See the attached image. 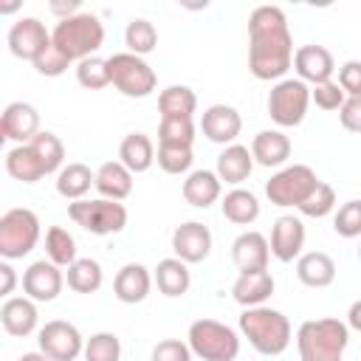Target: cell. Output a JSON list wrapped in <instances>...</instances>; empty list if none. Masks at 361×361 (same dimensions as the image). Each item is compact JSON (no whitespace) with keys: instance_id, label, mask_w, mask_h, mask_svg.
<instances>
[{"instance_id":"obj_1","label":"cell","mask_w":361,"mask_h":361,"mask_svg":"<svg viewBox=\"0 0 361 361\" xmlns=\"http://www.w3.org/2000/svg\"><path fill=\"white\" fill-rule=\"evenodd\" d=\"M293 65V37L279 6H257L248 17V71L259 82H279Z\"/></svg>"},{"instance_id":"obj_2","label":"cell","mask_w":361,"mask_h":361,"mask_svg":"<svg viewBox=\"0 0 361 361\" xmlns=\"http://www.w3.org/2000/svg\"><path fill=\"white\" fill-rule=\"evenodd\" d=\"M240 333L248 338V344L259 355H282L290 344V322L282 310H274L268 305L245 307L240 313Z\"/></svg>"},{"instance_id":"obj_3","label":"cell","mask_w":361,"mask_h":361,"mask_svg":"<svg viewBox=\"0 0 361 361\" xmlns=\"http://www.w3.org/2000/svg\"><path fill=\"white\" fill-rule=\"evenodd\" d=\"M350 344V327L338 319H310L296 330L299 361H341Z\"/></svg>"},{"instance_id":"obj_4","label":"cell","mask_w":361,"mask_h":361,"mask_svg":"<svg viewBox=\"0 0 361 361\" xmlns=\"http://www.w3.org/2000/svg\"><path fill=\"white\" fill-rule=\"evenodd\" d=\"M51 42L71 59V62H82L87 56H96V51L104 42V25L96 14L79 11L68 20H59L51 31Z\"/></svg>"},{"instance_id":"obj_5","label":"cell","mask_w":361,"mask_h":361,"mask_svg":"<svg viewBox=\"0 0 361 361\" xmlns=\"http://www.w3.org/2000/svg\"><path fill=\"white\" fill-rule=\"evenodd\" d=\"M186 344L200 361H234L240 355V336L217 319H197L189 324Z\"/></svg>"},{"instance_id":"obj_6","label":"cell","mask_w":361,"mask_h":361,"mask_svg":"<svg viewBox=\"0 0 361 361\" xmlns=\"http://www.w3.org/2000/svg\"><path fill=\"white\" fill-rule=\"evenodd\" d=\"M68 214L76 226H82L85 231L96 234V237H107V234H118L127 226V209L118 200H107V197H96V200H73L68 203Z\"/></svg>"},{"instance_id":"obj_7","label":"cell","mask_w":361,"mask_h":361,"mask_svg":"<svg viewBox=\"0 0 361 361\" xmlns=\"http://www.w3.org/2000/svg\"><path fill=\"white\" fill-rule=\"evenodd\" d=\"M107 68H110V85H116V90L127 99H144L158 85V76L147 65V59L130 51L107 56Z\"/></svg>"},{"instance_id":"obj_8","label":"cell","mask_w":361,"mask_h":361,"mask_svg":"<svg viewBox=\"0 0 361 361\" xmlns=\"http://www.w3.org/2000/svg\"><path fill=\"white\" fill-rule=\"evenodd\" d=\"M39 240V217L31 209H8L0 217V257L23 259Z\"/></svg>"},{"instance_id":"obj_9","label":"cell","mask_w":361,"mask_h":361,"mask_svg":"<svg viewBox=\"0 0 361 361\" xmlns=\"http://www.w3.org/2000/svg\"><path fill=\"white\" fill-rule=\"evenodd\" d=\"M310 104V87L302 79H279L268 93V116L279 127H296L305 121Z\"/></svg>"},{"instance_id":"obj_10","label":"cell","mask_w":361,"mask_h":361,"mask_svg":"<svg viewBox=\"0 0 361 361\" xmlns=\"http://www.w3.org/2000/svg\"><path fill=\"white\" fill-rule=\"evenodd\" d=\"M319 178L310 166L305 164H293V166H282L276 175H271V180L265 183V195L274 206H293L299 209L305 203V197L316 189Z\"/></svg>"},{"instance_id":"obj_11","label":"cell","mask_w":361,"mask_h":361,"mask_svg":"<svg viewBox=\"0 0 361 361\" xmlns=\"http://www.w3.org/2000/svg\"><path fill=\"white\" fill-rule=\"evenodd\" d=\"M37 344H39V353H45L51 361H76L85 353L82 333L76 330V324L62 319L45 322L37 333Z\"/></svg>"},{"instance_id":"obj_12","label":"cell","mask_w":361,"mask_h":361,"mask_svg":"<svg viewBox=\"0 0 361 361\" xmlns=\"http://www.w3.org/2000/svg\"><path fill=\"white\" fill-rule=\"evenodd\" d=\"M48 48H51V31L37 17H20L8 28V51L17 59L37 62Z\"/></svg>"},{"instance_id":"obj_13","label":"cell","mask_w":361,"mask_h":361,"mask_svg":"<svg viewBox=\"0 0 361 361\" xmlns=\"http://www.w3.org/2000/svg\"><path fill=\"white\" fill-rule=\"evenodd\" d=\"M65 276L51 259H37L23 271V290L34 302H54L62 293Z\"/></svg>"},{"instance_id":"obj_14","label":"cell","mask_w":361,"mask_h":361,"mask_svg":"<svg viewBox=\"0 0 361 361\" xmlns=\"http://www.w3.org/2000/svg\"><path fill=\"white\" fill-rule=\"evenodd\" d=\"M172 251H175V257L183 259L186 265L203 262V259L212 254V231H209V226H203V223H197V220L180 223V226L172 231Z\"/></svg>"},{"instance_id":"obj_15","label":"cell","mask_w":361,"mask_h":361,"mask_svg":"<svg viewBox=\"0 0 361 361\" xmlns=\"http://www.w3.org/2000/svg\"><path fill=\"white\" fill-rule=\"evenodd\" d=\"M271 254L279 259V262H293L302 257V248H305V223L296 217V214H282L274 220V228H271Z\"/></svg>"},{"instance_id":"obj_16","label":"cell","mask_w":361,"mask_h":361,"mask_svg":"<svg viewBox=\"0 0 361 361\" xmlns=\"http://www.w3.org/2000/svg\"><path fill=\"white\" fill-rule=\"evenodd\" d=\"M293 71L305 85H324L333 79L336 59L324 45H302L293 51Z\"/></svg>"},{"instance_id":"obj_17","label":"cell","mask_w":361,"mask_h":361,"mask_svg":"<svg viewBox=\"0 0 361 361\" xmlns=\"http://www.w3.org/2000/svg\"><path fill=\"white\" fill-rule=\"evenodd\" d=\"M37 133H39V113H37L34 104H28V102H11V104H6V110L0 116V135L6 141L28 144Z\"/></svg>"},{"instance_id":"obj_18","label":"cell","mask_w":361,"mask_h":361,"mask_svg":"<svg viewBox=\"0 0 361 361\" xmlns=\"http://www.w3.org/2000/svg\"><path fill=\"white\" fill-rule=\"evenodd\" d=\"M200 130L212 144H234V138L243 130V118L231 104H212L203 110Z\"/></svg>"},{"instance_id":"obj_19","label":"cell","mask_w":361,"mask_h":361,"mask_svg":"<svg viewBox=\"0 0 361 361\" xmlns=\"http://www.w3.org/2000/svg\"><path fill=\"white\" fill-rule=\"evenodd\" d=\"M231 259L240 274H254V271H268L271 259V245L259 231H243L231 243Z\"/></svg>"},{"instance_id":"obj_20","label":"cell","mask_w":361,"mask_h":361,"mask_svg":"<svg viewBox=\"0 0 361 361\" xmlns=\"http://www.w3.org/2000/svg\"><path fill=\"white\" fill-rule=\"evenodd\" d=\"M149 288H152V274H149V268L141 265V262H127V265H121L118 274H116V279H113V293H116V299L124 302V305H138V302H144L147 293H149Z\"/></svg>"},{"instance_id":"obj_21","label":"cell","mask_w":361,"mask_h":361,"mask_svg":"<svg viewBox=\"0 0 361 361\" xmlns=\"http://www.w3.org/2000/svg\"><path fill=\"white\" fill-rule=\"evenodd\" d=\"M0 322H3V330L14 338H25L37 330V322H39V313H37V305L34 299L28 296H8L0 307Z\"/></svg>"},{"instance_id":"obj_22","label":"cell","mask_w":361,"mask_h":361,"mask_svg":"<svg viewBox=\"0 0 361 361\" xmlns=\"http://www.w3.org/2000/svg\"><path fill=\"white\" fill-rule=\"evenodd\" d=\"M274 288H276V282H274L271 271H254V274L237 276V282L231 285V296L243 307H259L271 299Z\"/></svg>"},{"instance_id":"obj_23","label":"cell","mask_w":361,"mask_h":361,"mask_svg":"<svg viewBox=\"0 0 361 361\" xmlns=\"http://www.w3.org/2000/svg\"><path fill=\"white\" fill-rule=\"evenodd\" d=\"M220 192H223V180L212 169H195L183 180V200L195 209H209L212 203L220 200Z\"/></svg>"},{"instance_id":"obj_24","label":"cell","mask_w":361,"mask_h":361,"mask_svg":"<svg viewBox=\"0 0 361 361\" xmlns=\"http://www.w3.org/2000/svg\"><path fill=\"white\" fill-rule=\"evenodd\" d=\"M251 155L259 166H282L290 158V138L282 130H259L251 141Z\"/></svg>"},{"instance_id":"obj_25","label":"cell","mask_w":361,"mask_h":361,"mask_svg":"<svg viewBox=\"0 0 361 361\" xmlns=\"http://www.w3.org/2000/svg\"><path fill=\"white\" fill-rule=\"evenodd\" d=\"M254 169V155L248 147L243 144H228L220 155H217V178L223 183H231V186H240Z\"/></svg>"},{"instance_id":"obj_26","label":"cell","mask_w":361,"mask_h":361,"mask_svg":"<svg viewBox=\"0 0 361 361\" xmlns=\"http://www.w3.org/2000/svg\"><path fill=\"white\" fill-rule=\"evenodd\" d=\"M296 276L307 288H327L336 279V262L324 251H307L296 259Z\"/></svg>"},{"instance_id":"obj_27","label":"cell","mask_w":361,"mask_h":361,"mask_svg":"<svg viewBox=\"0 0 361 361\" xmlns=\"http://www.w3.org/2000/svg\"><path fill=\"white\" fill-rule=\"evenodd\" d=\"M96 192L107 200H124L133 192V172L121 161H104L96 169Z\"/></svg>"},{"instance_id":"obj_28","label":"cell","mask_w":361,"mask_h":361,"mask_svg":"<svg viewBox=\"0 0 361 361\" xmlns=\"http://www.w3.org/2000/svg\"><path fill=\"white\" fill-rule=\"evenodd\" d=\"M152 282L158 285V290L169 299L175 296H183L192 285V274H189V265L178 257H166L158 262V268L152 271Z\"/></svg>"},{"instance_id":"obj_29","label":"cell","mask_w":361,"mask_h":361,"mask_svg":"<svg viewBox=\"0 0 361 361\" xmlns=\"http://www.w3.org/2000/svg\"><path fill=\"white\" fill-rule=\"evenodd\" d=\"M6 172L20 183H37L48 175L31 144H17L14 149L6 152Z\"/></svg>"},{"instance_id":"obj_30","label":"cell","mask_w":361,"mask_h":361,"mask_svg":"<svg viewBox=\"0 0 361 361\" xmlns=\"http://www.w3.org/2000/svg\"><path fill=\"white\" fill-rule=\"evenodd\" d=\"M118 161H121L133 175L147 172V169L155 164V147H152L149 135H144V133H130V135H124L121 144H118Z\"/></svg>"},{"instance_id":"obj_31","label":"cell","mask_w":361,"mask_h":361,"mask_svg":"<svg viewBox=\"0 0 361 361\" xmlns=\"http://www.w3.org/2000/svg\"><path fill=\"white\" fill-rule=\"evenodd\" d=\"M90 186H96V172L87 164H68L56 172V192L68 200H85Z\"/></svg>"},{"instance_id":"obj_32","label":"cell","mask_w":361,"mask_h":361,"mask_svg":"<svg viewBox=\"0 0 361 361\" xmlns=\"http://www.w3.org/2000/svg\"><path fill=\"white\" fill-rule=\"evenodd\" d=\"M220 209H223V217L228 223H234V226H251L259 217V200H257V195L248 192V189H240V186L231 189V192H226Z\"/></svg>"},{"instance_id":"obj_33","label":"cell","mask_w":361,"mask_h":361,"mask_svg":"<svg viewBox=\"0 0 361 361\" xmlns=\"http://www.w3.org/2000/svg\"><path fill=\"white\" fill-rule=\"evenodd\" d=\"M158 110L161 118H192V113L197 110V96L186 85H169L158 96Z\"/></svg>"},{"instance_id":"obj_34","label":"cell","mask_w":361,"mask_h":361,"mask_svg":"<svg viewBox=\"0 0 361 361\" xmlns=\"http://www.w3.org/2000/svg\"><path fill=\"white\" fill-rule=\"evenodd\" d=\"M45 257L54 265H59V268H71L79 259L76 257V240H73V234L68 228H62V226H51L45 231Z\"/></svg>"},{"instance_id":"obj_35","label":"cell","mask_w":361,"mask_h":361,"mask_svg":"<svg viewBox=\"0 0 361 361\" xmlns=\"http://www.w3.org/2000/svg\"><path fill=\"white\" fill-rule=\"evenodd\" d=\"M65 279H68V288L76 290V293H96V290L102 288L104 274H102V265H99L96 259L79 257V259L68 268Z\"/></svg>"},{"instance_id":"obj_36","label":"cell","mask_w":361,"mask_h":361,"mask_svg":"<svg viewBox=\"0 0 361 361\" xmlns=\"http://www.w3.org/2000/svg\"><path fill=\"white\" fill-rule=\"evenodd\" d=\"M124 45H127L130 54H135V56H144V54L155 51V45H158V31H155V25H152L149 20H144V17L130 20L127 28H124Z\"/></svg>"},{"instance_id":"obj_37","label":"cell","mask_w":361,"mask_h":361,"mask_svg":"<svg viewBox=\"0 0 361 361\" xmlns=\"http://www.w3.org/2000/svg\"><path fill=\"white\" fill-rule=\"evenodd\" d=\"M28 144H31V147H34V152L39 155V161H42V166H45V172H48V175H54V172H59V169H62L65 147H62L59 135H54V133H48V130H39Z\"/></svg>"},{"instance_id":"obj_38","label":"cell","mask_w":361,"mask_h":361,"mask_svg":"<svg viewBox=\"0 0 361 361\" xmlns=\"http://www.w3.org/2000/svg\"><path fill=\"white\" fill-rule=\"evenodd\" d=\"M76 82L87 90H102L110 85V68L107 59L102 56H87L82 62H76Z\"/></svg>"},{"instance_id":"obj_39","label":"cell","mask_w":361,"mask_h":361,"mask_svg":"<svg viewBox=\"0 0 361 361\" xmlns=\"http://www.w3.org/2000/svg\"><path fill=\"white\" fill-rule=\"evenodd\" d=\"M82 355L85 361H121V341L116 333H93Z\"/></svg>"},{"instance_id":"obj_40","label":"cell","mask_w":361,"mask_h":361,"mask_svg":"<svg viewBox=\"0 0 361 361\" xmlns=\"http://www.w3.org/2000/svg\"><path fill=\"white\" fill-rule=\"evenodd\" d=\"M158 166L166 172V175H183L189 172L195 155H192V147H175V144H158V155H155Z\"/></svg>"},{"instance_id":"obj_41","label":"cell","mask_w":361,"mask_h":361,"mask_svg":"<svg viewBox=\"0 0 361 361\" xmlns=\"http://www.w3.org/2000/svg\"><path fill=\"white\" fill-rule=\"evenodd\" d=\"M192 141H195L192 118H161V124H158V144L192 147Z\"/></svg>"},{"instance_id":"obj_42","label":"cell","mask_w":361,"mask_h":361,"mask_svg":"<svg viewBox=\"0 0 361 361\" xmlns=\"http://www.w3.org/2000/svg\"><path fill=\"white\" fill-rule=\"evenodd\" d=\"M336 209V192H333V186L330 183H324V180H319L316 183V189L305 197V203L299 206V212L305 214V217H327L330 212Z\"/></svg>"},{"instance_id":"obj_43","label":"cell","mask_w":361,"mask_h":361,"mask_svg":"<svg viewBox=\"0 0 361 361\" xmlns=\"http://www.w3.org/2000/svg\"><path fill=\"white\" fill-rule=\"evenodd\" d=\"M333 228L344 240L361 237V200H347L344 206H338V212L333 217Z\"/></svg>"},{"instance_id":"obj_44","label":"cell","mask_w":361,"mask_h":361,"mask_svg":"<svg viewBox=\"0 0 361 361\" xmlns=\"http://www.w3.org/2000/svg\"><path fill=\"white\" fill-rule=\"evenodd\" d=\"M310 102H316V107H322V110H341V104H344L347 99H344L341 85L330 79V82H324V85H313Z\"/></svg>"},{"instance_id":"obj_45","label":"cell","mask_w":361,"mask_h":361,"mask_svg":"<svg viewBox=\"0 0 361 361\" xmlns=\"http://www.w3.org/2000/svg\"><path fill=\"white\" fill-rule=\"evenodd\" d=\"M149 361H192V350L180 338H164L152 347Z\"/></svg>"},{"instance_id":"obj_46","label":"cell","mask_w":361,"mask_h":361,"mask_svg":"<svg viewBox=\"0 0 361 361\" xmlns=\"http://www.w3.org/2000/svg\"><path fill=\"white\" fill-rule=\"evenodd\" d=\"M34 68H37V73H39V76H62V73L71 68V59H68V56H65L54 42H51V48H48V51L34 62Z\"/></svg>"},{"instance_id":"obj_47","label":"cell","mask_w":361,"mask_h":361,"mask_svg":"<svg viewBox=\"0 0 361 361\" xmlns=\"http://www.w3.org/2000/svg\"><path fill=\"white\" fill-rule=\"evenodd\" d=\"M338 85L341 90L350 96H361V62L358 59H350L338 68Z\"/></svg>"},{"instance_id":"obj_48","label":"cell","mask_w":361,"mask_h":361,"mask_svg":"<svg viewBox=\"0 0 361 361\" xmlns=\"http://www.w3.org/2000/svg\"><path fill=\"white\" fill-rule=\"evenodd\" d=\"M341 127L350 133H361V96H350L338 110Z\"/></svg>"},{"instance_id":"obj_49","label":"cell","mask_w":361,"mask_h":361,"mask_svg":"<svg viewBox=\"0 0 361 361\" xmlns=\"http://www.w3.org/2000/svg\"><path fill=\"white\" fill-rule=\"evenodd\" d=\"M0 276H3V288H0V293L8 299V296H11V290H14V285H17V274H14V268L8 265V259H6V262H0Z\"/></svg>"},{"instance_id":"obj_50","label":"cell","mask_w":361,"mask_h":361,"mask_svg":"<svg viewBox=\"0 0 361 361\" xmlns=\"http://www.w3.org/2000/svg\"><path fill=\"white\" fill-rule=\"evenodd\" d=\"M51 11L59 14V20H68V17L79 14V0H71V3H51Z\"/></svg>"},{"instance_id":"obj_51","label":"cell","mask_w":361,"mask_h":361,"mask_svg":"<svg viewBox=\"0 0 361 361\" xmlns=\"http://www.w3.org/2000/svg\"><path fill=\"white\" fill-rule=\"evenodd\" d=\"M347 327L355 330V333H361V299H355L350 305V310H347Z\"/></svg>"},{"instance_id":"obj_52","label":"cell","mask_w":361,"mask_h":361,"mask_svg":"<svg viewBox=\"0 0 361 361\" xmlns=\"http://www.w3.org/2000/svg\"><path fill=\"white\" fill-rule=\"evenodd\" d=\"M17 361H51L45 353H23Z\"/></svg>"},{"instance_id":"obj_53","label":"cell","mask_w":361,"mask_h":361,"mask_svg":"<svg viewBox=\"0 0 361 361\" xmlns=\"http://www.w3.org/2000/svg\"><path fill=\"white\" fill-rule=\"evenodd\" d=\"M358 259H361V245H358Z\"/></svg>"}]
</instances>
